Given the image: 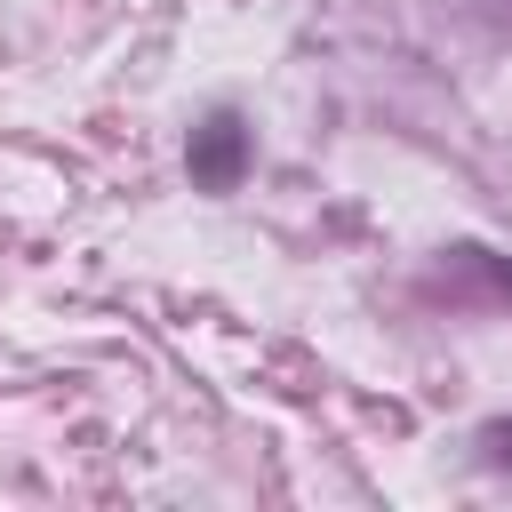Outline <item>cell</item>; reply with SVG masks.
Listing matches in <instances>:
<instances>
[{"label":"cell","instance_id":"obj_2","mask_svg":"<svg viewBox=\"0 0 512 512\" xmlns=\"http://www.w3.org/2000/svg\"><path fill=\"white\" fill-rule=\"evenodd\" d=\"M480 448H488V464H512V416H496V424L480 432Z\"/></svg>","mask_w":512,"mask_h":512},{"label":"cell","instance_id":"obj_1","mask_svg":"<svg viewBox=\"0 0 512 512\" xmlns=\"http://www.w3.org/2000/svg\"><path fill=\"white\" fill-rule=\"evenodd\" d=\"M240 176H248V128H240V112H208L192 128V184L200 192H232Z\"/></svg>","mask_w":512,"mask_h":512}]
</instances>
